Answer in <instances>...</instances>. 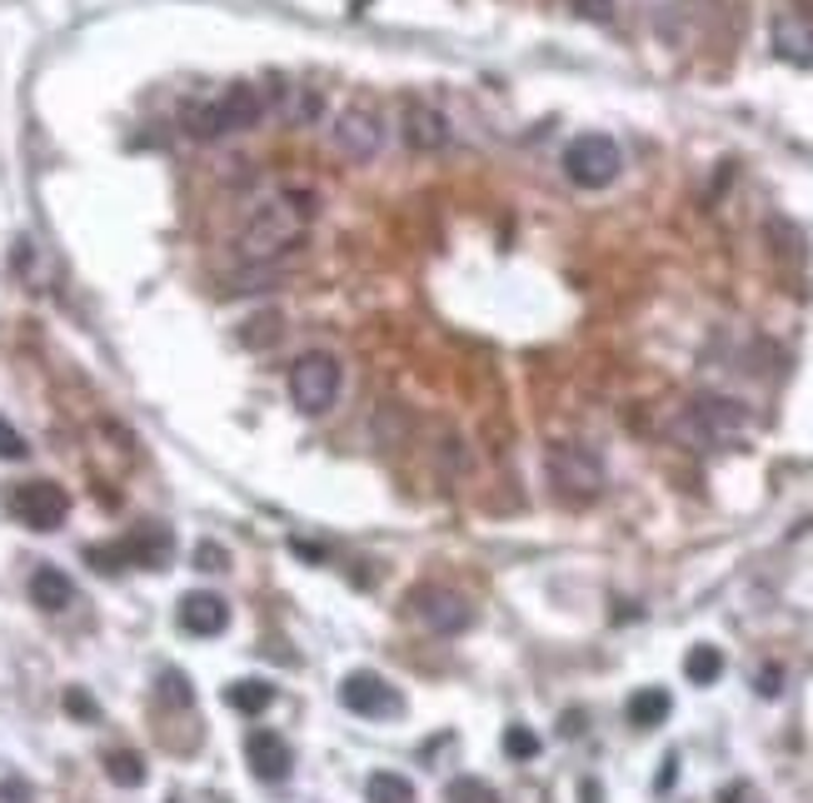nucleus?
<instances>
[{"instance_id":"obj_28","label":"nucleus","mask_w":813,"mask_h":803,"mask_svg":"<svg viewBox=\"0 0 813 803\" xmlns=\"http://www.w3.org/2000/svg\"><path fill=\"white\" fill-rule=\"evenodd\" d=\"M66 708H70L76 718H96V704H90V698L80 694V688H70V694H66Z\"/></svg>"},{"instance_id":"obj_23","label":"nucleus","mask_w":813,"mask_h":803,"mask_svg":"<svg viewBox=\"0 0 813 803\" xmlns=\"http://www.w3.org/2000/svg\"><path fill=\"white\" fill-rule=\"evenodd\" d=\"M160 698H170V704L190 708V698H195L190 678H185V674H175V668H165V674H160Z\"/></svg>"},{"instance_id":"obj_16","label":"nucleus","mask_w":813,"mask_h":803,"mask_svg":"<svg viewBox=\"0 0 813 803\" xmlns=\"http://www.w3.org/2000/svg\"><path fill=\"white\" fill-rule=\"evenodd\" d=\"M668 708H674L668 688H640V694L629 698V724L634 728H658L668 718Z\"/></svg>"},{"instance_id":"obj_6","label":"nucleus","mask_w":813,"mask_h":803,"mask_svg":"<svg viewBox=\"0 0 813 803\" xmlns=\"http://www.w3.org/2000/svg\"><path fill=\"white\" fill-rule=\"evenodd\" d=\"M619 165H624L619 146H614L609 136H599V130L569 140V150H564V175H569L579 190H604V185H614Z\"/></svg>"},{"instance_id":"obj_5","label":"nucleus","mask_w":813,"mask_h":803,"mask_svg":"<svg viewBox=\"0 0 813 803\" xmlns=\"http://www.w3.org/2000/svg\"><path fill=\"white\" fill-rule=\"evenodd\" d=\"M290 399L305 409V415H325L339 399V359L325 355V349H310L290 365Z\"/></svg>"},{"instance_id":"obj_3","label":"nucleus","mask_w":813,"mask_h":803,"mask_svg":"<svg viewBox=\"0 0 813 803\" xmlns=\"http://www.w3.org/2000/svg\"><path fill=\"white\" fill-rule=\"evenodd\" d=\"M668 429H674V439H684L688 449H718V445H734V439L748 429V409L728 395H694L674 415Z\"/></svg>"},{"instance_id":"obj_26","label":"nucleus","mask_w":813,"mask_h":803,"mask_svg":"<svg viewBox=\"0 0 813 803\" xmlns=\"http://www.w3.org/2000/svg\"><path fill=\"white\" fill-rule=\"evenodd\" d=\"M574 10L589 20H609L614 16V0H574Z\"/></svg>"},{"instance_id":"obj_29","label":"nucleus","mask_w":813,"mask_h":803,"mask_svg":"<svg viewBox=\"0 0 813 803\" xmlns=\"http://www.w3.org/2000/svg\"><path fill=\"white\" fill-rule=\"evenodd\" d=\"M674 774H678V759L668 754V759H664V769H658V789H668V784H674Z\"/></svg>"},{"instance_id":"obj_19","label":"nucleus","mask_w":813,"mask_h":803,"mask_svg":"<svg viewBox=\"0 0 813 803\" xmlns=\"http://www.w3.org/2000/svg\"><path fill=\"white\" fill-rule=\"evenodd\" d=\"M365 799L369 803H415V784H409L405 774H389V769H379V774L365 779Z\"/></svg>"},{"instance_id":"obj_18","label":"nucleus","mask_w":813,"mask_h":803,"mask_svg":"<svg viewBox=\"0 0 813 803\" xmlns=\"http://www.w3.org/2000/svg\"><path fill=\"white\" fill-rule=\"evenodd\" d=\"M718 674H724V654H718V644H694L684 654V678L688 684H718Z\"/></svg>"},{"instance_id":"obj_9","label":"nucleus","mask_w":813,"mask_h":803,"mask_svg":"<svg viewBox=\"0 0 813 803\" xmlns=\"http://www.w3.org/2000/svg\"><path fill=\"white\" fill-rule=\"evenodd\" d=\"M339 704L359 718H399L405 714V694L389 678H379L375 668H355L339 678Z\"/></svg>"},{"instance_id":"obj_31","label":"nucleus","mask_w":813,"mask_h":803,"mask_svg":"<svg viewBox=\"0 0 813 803\" xmlns=\"http://www.w3.org/2000/svg\"><path fill=\"white\" fill-rule=\"evenodd\" d=\"M579 799H584V803H599V784H584V789H579Z\"/></svg>"},{"instance_id":"obj_7","label":"nucleus","mask_w":813,"mask_h":803,"mask_svg":"<svg viewBox=\"0 0 813 803\" xmlns=\"http://www.w3.org/2000/svg\"><path fill=\"white\" fill-rule=\"evenodd\" d=\"M6 504H10V514H16L26 529H36V534L60 529V524H66V514H70V494L60 489V484H50V479L16 484V489L6 494Z\"/></svg>"},{"instance_id":"obj_22","label":"nucleus","mask_w":813,"mask_h":803,"mask_svg":"<svg viewBox=\"0 0 813 803\" xmlns=\"http://www.w3.org/2000/svg\"><path fill=\"white\" fill-rule=\"evenodd\" d=\"M504 754L509 759H534L539 754V734H529L524 724H509L504 728Z\"/></svg>"},{"instance_id":"obj_2","label":"nucleus","mask_w":813,"mask_h":803,"mask_svg":"<svg viewBox=\"0 0 813 803\" xmlns=\"http://www.w3.org/2000/svg\"><path fill=\"white\" fill-rule=\"evenodd\" d=\"M280 106V86L275 80H235L220 96L195 100L185 110V136L190 140H225L240 136V130H255L270 110Z\"/></svg>"},{"instance_id":"obj_11","label":"nucleus","mask_w":813,"mask_h":803,"mask_svg":"<svg viewBox=\"0 0 813 803\" xmlns=\"http://www.w3.org/2000/svg\"><path fill=\"white\" fill-rule=\"evenodd\" d=\"M245 759H250V774L260 784H285L295 769V749L285 744L275 728H250L245 734Z\"/></svg>"},{"instance_id":"obj_27","label":"nucleus","mask_w":813,"mask_h":803,"mask_svg":"<svg viewBox=\"0 0 813 803\" xmlns=\"http://www.w3.org/2000/svg\"><path fill=\"white\" fill-rule=\"evenodd\" d=\"M0 803H30V784H26V779H10V784H0Z\"/></svg>"},{"instance_id":"obj_17","label":"nucleus","mask_w":813,"mask_h":803,"mask_svg":"<svg viewBox=\"0 0 813 803\" xmlns=\"http://www.w3.org/2000/svg\"><path fill=\"white\" fill-rule=\"evenodd\" d=\"M225 704L240 708V714H265V708L275 704V688L265 684V678H235V684L225 688Z\"/></svg>"},{"instance_id":"obj_24","label":"nucleus","mask_w":813,"mask_h":803,"mask_svg":"<svg viewBox=\"0 0 813 803\" xmlns=\"http://www.w3.org/2000/svg\"><path fill=\"white\" fill-rule=\"evenodd\" d=\"M26 455H30L26 435H20L10 419H0V459H26Z\"/></svg>"},{"instance_id":"obj_13","label":"nucleus","mask_w":813,"mask_h":803,"mask_svg":"<svg viewBox=\"0 0 813 803\" xmlns=\"http://www.w3.org/2000/svg\"><path fill=\"white\" fill-rule=\"evenodd\" d=\"M405 140L415 156H435V150L449 146V120L439 116L435 106H425V100H409L405 106Z\"/></svg>"},{"instance_id":"obj_25","label":"nucleus","mask_w":813,"mask_h":803,"mask_svg":"<svg viewBox=\"0 0 813 803\" xmlns=\"http://www.w3.org/2000/svg\"><path fill=\"white\" fill-rule=\"evenodd\" d=\"M225 564H230V554L220 549V544H200V549H195V569H225Z\"/></svg>"},{"instance_id":"obj_10","label":"nucleus","mask_w":813,"mask_h":803,"mask_svg":"<svg viewBox=\"0 0 813 803\" xmlns=\"http://www.w3.org/2000/svg\"><path fill=\"white\" fill-rule=\"evenodd\" d=\"M329 146L339 150L345 160H375L379 146H385V116L369 106H345L335 116V126H329Z\"/></svg>"},{"instance_id":"obj_20","label":"nucleus","mask_w":813,"mask_h":803,"mask_svg":"<svg viewBox=\"0 0 813 803\" xmlns=\"http://www.w3.org/2000/svg\"><path fill=\"white\" fill-rule=\"evenodd\" d=\"M106 779L120 789H140L146 784V759L130 754V749H116V754H106Z\"/></svg>"},{"instance_id":"obj_8","label":"nucleus","mask_w":813,"mask_h":803,"mask_svg":"<svg viewBox=\"0 0 813 803\" xmlns=\"http://www.w3.org/2000/svg\"><path fill=\"white\" fill-rule=\"evenodd\" d=\"M409 609H415V619L425 624L429 634H465L469 624H475V604H469L459 589H445V584H419V589L409 594Z\"/></svg>"},{"instance_id":"obj_14","label":"nucleus","mask_w":813,"mask_h":803,"mask_svg":"<svg viewBox=\"0 0 813 803\" xmlns=\"http://www.w3.org/2000/svg\"><path fill=\"white\" fill-rule=\"evenodd\" d=\"M774 46H779V56L794 60V66H813V26H809V16L784 10V16L774 20Z\"/></svg>"},{"instance_id":"obj_30","label":"nucleus","mask_w":813,"mask_h":803,"mask_svg":"<svg viewBox=\"0 0 813 803\" xmlns=\"http://www.w3.org/2000/svg\"><path fill=\"white\" fill-rule=\"evenodd\" d=\"M759 694H769V698L779 694V668H764V684H759Z\"/></svg>"},{"instance_id":"obj_1","label":"nucleus","mask_w":813,"mask_h":803,"mask_svg":"<svg viewBox=\"0 0 813 803\" xmlns=\"http://www.w3.org/2000/svg\"><path fill=\"white\" fill-rule=\"evenodd\" d=\"M320 210V195L305 190V185H280V190L260 195V200L245 210L240 235H235V255L245 265H275L280 255L295 250V240L305 235V225Z\"/></svg>"},{"instance_id":"obj_4","label":"nucleus","mask_w":813,"mask_h":803,"mask_svg":"<svg viewBox=\"0 0 813 803\" xmlns=\"http://www.w3.org/2000/svg\"><path fill=\"white\" fill-rule=\"evenodd\" d=\"M544 475H549L554 494H559L564 504H594L604 494V459L594 455L589 445H574V439H564V445H549V455H544Z\"/></svg>"},{"instance_id":"obj_21","label":"nucleus","mask_w":813,"mask_h":803,"mask_svg":"<svg viewBox=\"0 0 813 803\" xmlns=\"http://www.w3.org/2000/svg\"><path fill=\"white\" fill-rule=\"evenodd\" d=\"M445 799H449V803H499V794H494V789L485 784V779H475V774H465V779H449Z\"/></svg>"},{"instance_id":"obj_15","label":"nucleus","mask_w":813,"mask_h":803,"mask_svg":"<svg viewBox=\"0 0 813 803\" xmlns=\"http://www.w3.org/2000/svg\"><path fill=\"white\" fill-rule=\"evenodd\" d=\"M30 599L40 604L46 614H60L76 604V584H70L66 569H56V564H40L36 574H30Z\"/></svg>"},{"instance_id":"obj_12","label":"nucleus","mask_w":813,"mask_h":803,"mask_svg":"<svg viewBox=\"0 0 813 803\" xmlns=\"http://www.w3.org/2000/svg\"><path fill=\"white\" fill-rule=\"evenodd\" d=\"M175 624H180L185 634H195V640H215V634H225V624H230V609H225L220 594L195 589V594H185L180 599Z\"/></svg>"}]
</instances>
